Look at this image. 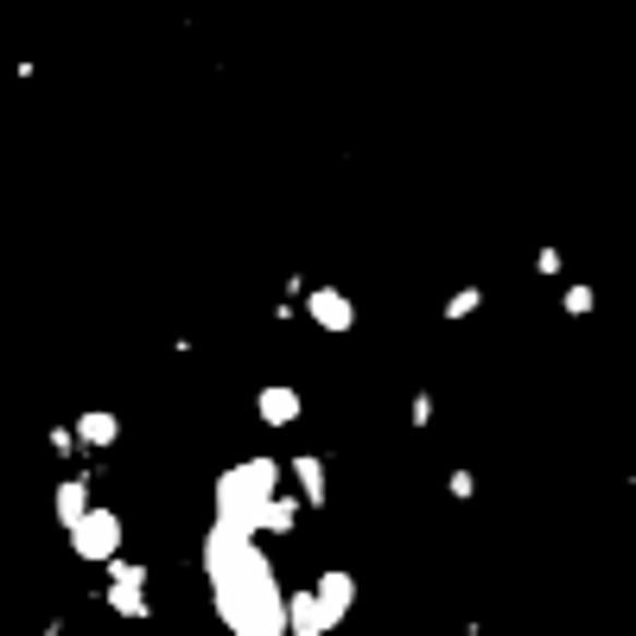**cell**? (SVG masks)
Instances as JSON below:
<instances>
[{
  "label": "cell",
  "instance_id": "7c38bea8",
  "mask_svg": "<svg viewBox=\"0 0 636 636\" xmlns=\"http://www.w3.org/2000/svg\"><path fill=\"white\" fill-rule=\"evenodd\" d=\"M484 312V287L471 280V287H458V293H446V305H440V319L446 325H465V319H478Z\"/></svg>",
  "mask_w": 636,
  "mask_h": 636
},
{
  "label": "cell",
  "instance_id": "ba28073f",
  "mask_svg": "<svg viewBox=\"0 0 636 636\" xmlns=\"http://www.w3.org/2000/svg\"><path fill=\"white\" fill-rule=\"evenodd\" d=\"M312 592H319V604H325V624H344L350 611H357V573L350 566H325L319 579H312Z\"/></svg>",
  "mask_w": 636,
  "mask_h": 636
},
{
  "label": "cell",
  "instance_id": "ffe728a7",
  "mask_svg": "<svg viewBox=\"0 0 636 636\" xmlns=\"http://www.w3.org/2000/svg\"><path fill=\"white\" fill-rule=\"evenodd\" d=\"M38 636H64V617H51V624H45Z\"/></svg>",
  "mask_w": 636,
  "mask_h": 636
},
{
  "label": "cell",
  "instance_id": "9c48e42d",
  "mask_svg": "<svg viewBox=\"0 0 636 636\" xmlns=\"http://www.w3.org/2000/svg\"><path fill=\"white\" fill-rule=\"evenodd\" d=\"M287 636H332L325 604H319L312 586H293V592H287Z\"/></svg>",
  "mask_w": 636,
  "mask_h": 636
},
{
  "label": "cell",
  "instance_id": "52a82bcc",
  "mask_svg": "<svg viewBox=\"0 0 636 636\" xmlns=\"http://www.w3.org/2000/svg\"><path fill=\"white\" fill-rule=\"evenodd\" d=\"M300 413H305V395L293 388V382H262V388H255V420H262V427L287 433Z\"/></svg>",
  "mask_w": 636,
  "mask_h": 636
},
{
  "label": "cell",
  "instance_id": "ac0fdd59",
  "mask_svg": "<svg viewBox=\"0 0 636 636\" xmlns=\"http://www.w3.org/2000/svg\"><path fill=\"white\" fill-rule=\"evenodd\" d=\"M45 446H51V458H71V452H76V427H51V433H45Z\"/></svg>",
  "mask_w": 636,
  "mask_h": 636
},
{
  "label": "cell",
  "instance_id": "2e32d148",
  "mask_svg": "<svg viewBox=\"0 0 636 636\" xmlns=\"http://www.w3.org/2000/svg\"><path fill=\"white\" fill-rule=\"evenodd\" d=\"M446 496H452V503H471V496H478V471L452 465V471H446Z\"/></svg>",
  "mask_w": 636,
  "mask_h": 636
},
{
  "label": "cell",
  "instance_id": "d6986e66",
  "mask_svg": "<svg viewBox=\"0 0 636 636\" xmlns=\"http://www.w3.org/2000/svg\"><path fill=\"white\" fill-rule=\"evenodd\" d=\"M535 274H561V249H541L535 255Z\"/></svg>",
  "mask_w": 636,
  "mask_h": 636
},
{
  "label": "cell",
  "instance_id": "9a60e30c",
  "mask_svg": "<svg viewBox=\"0 0 636 636\" xmlns=\"http://www.w3.org/2000/svg\"><path fill=\"white\" fill-rule=\"evenodd\" d=\"M433 413H440V401H433V388L420 382V388L408 395V433H427V427H433Z\"/></svg>",
  "mask_w": 636,
  "mask_h": 636
},
{
  "label": "cell",
  "instance_id": "30bf717a",
  "mask_svg": "<svg viewBox=\"0 0 636 636\" xmlns=\"http://www.w3.org/2000/svg\"><path fill=\"white\" fill-rule=\"evenodd\" d=\"M115 440H121V413H115V408H89V413H76V446L109 452Z\"/></svg>",
  "mask_w": 636,
  "mask_h": 636
},
{
  "label": "cell",
  "instance_id": "4fadbf2b",
  "mask_svg": "<svg viewBox=\"0 0 636 636\" xmlns=\"http://www.w3.org/2000/svg\"><path fill=\"white\" fill-rule=\"evenodd\" d=\"M300 516H305V503L293 496V484H287L280 496H274V509H267V535H293V528H300Z\"/></svg>",
  "mask_w": 636,
  "mask_h": 636
},
{
  "label": "cell",
  "instance_id": "5bb4252c",
  "mask_svg": "<svg viewBox=\"0 0 636 636\" xmlns=\"http://www.w3.org/2000/svg\"><path fill=\"white\" fill-rule=\"evenodd\" d=\"M147 579H153V566L128 561V554H121L115 566H103V586H141V592H147Z\"/></svg>",
  "mask_w": 636,
  "mask_h": 636
},
{
  "label": "cell",
  "instance_id": "3957f363",
  "mask_svg": "<svg viewBox=\"0 0 636 636\" xmlns=\"http://www.w3.org/2000/svg\"><path fill=\"white\" fill-rule=\"evenodd\" d=\"M121 541H128L121 509L96 503V509H89V523L71 535V554H76V561H89V566H115V561H121Z\"/></svg>",
  "mask_w": 636,
  "mask_h": 636
},
{
  "label": "cell",
  "instance_id": "6da1fadb",
  "mask_svg": "<svg viewBox=\"0 0 636 636\" xmlns=\"http://www.w3.org/2000/svg\"><path fill=\"white\" fill-rule=\"evenodd\" d=\"M204 579H211V599H217L229 636H287V586L274 579L262 541H249L229 523H211L204 528Z\"/></svg>",
  "mask_w": 636,
  "mask_h": 636
},
{
  "label": "cell",
  "instance_id": "8992f818",
  "mask_svg": "<svg viewBox=\"0 0 636 636\" xmlns=\"http://www.w3.org/2000/svg\"><path fill=\"white\" fill-rule=\"evenodd\" d=\"M300 312H305V325H319V332H357V300L344 287H312Z\"/></svg>",
  "mask_w": 636,
  "mask_h": 636
},
{
  "label": "cell",
  "instance_id": "277c9868",
  "mask_svg": "<svg viewBox=\"0 0 636 636\" xmlns=\"http://www.w3.org/2000/svg\"><path fill=\"white\" fill-rule=\"evenodd\" d=\"M89 509H96V471H71V478H58L51 484V523L76 535V528L89 523Z\"/></svg>",
  "mask_w": 636,
  "mask_h": 636
},
{
  "label": "cell",
  "instance_id": "e0dca14e",
  "mask_svg": "<svg viewBox=\"0 0 636 636\" xmlns=\"http://www.w3.org/2000/svg\"><path fill=\"white\" fill-rule=\"evenodd\" d=\"M561 305H566V312H573V319H586V312L599 305V293H592L586 280H573V287H566V293H561Z\"/></svg>",
  "mask_w": 636,
  "mask_h": 636
},
{
  "label": "cell",
  "instance_id": "8fae6325",
  "mask_svg": "<svg viewBox=\"0 0 636 636\" xmlns=\"http://www.w3.org/2000/svg\"><path fill=\"white\" fill-rule=\"evenodd\" d=\"M96 599L109 604L115 617H147L153 611V599L141 592V586H96Z\"/></svg>",
  "mask_w": 636,
  "mask_h": 636
},
{
  "label": "cell",
  "instance_id": "5b68a950",
  "mask_svg": "<svg viewBox=\"0 0 636 636\" xmlns=\"http://www.w3.org/2000/svg\"><path fill=\"white\" fill-rule=\"evenodd\" d=\"M287 478H293V496H300L312 516L332 509V465H325V452H293L287 458Z\"/></svg>",
  "mask_w": 636,
  "mask_h": 636
},
{
  "label": "cell",
  "instance_id": "7a4b0ae2",
  "mask_svg": "<svg viewBox=\"0 0 636 636\" xmlns=\"http://www.w3.org/2000/svg\"><path fill=\"white\" fill-rule=\"evenodd\" d=\"M280 478H287V458H274V452H255V458L229 465L224 478L211 484V523L242 528L249 541L267 535V509H274V496L287 490Z\"/></svg>",
  "mask_w": 636,
  "mask_h": 636
}]
</instances>
